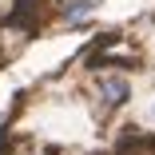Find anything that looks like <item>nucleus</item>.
Segmentation results:
<instances>
[{
    "label": "nucleus",
    "mask_w": 155,
    "mask_h": 155,
    "mask_svg": "<svg viewBox=\"0 0 155 155\" xmlns=\"http://www.w3.org/2000/svg\"><path fill=\"white\" fill-rule=\"evenodd\" d=\"M143 123H151V127H155V96H151L147 107H143Z\"/></svg>",
    "instance_id": "obj_3"
},
{
    "label": "nucleus",
    "mask_w": 155,
    "mask_h": 155,
    "mask_svg": "<svg viewBox=\"0 0 155 155\" xmlns=\"http://www.w3.org/2000/svg\"><path fill=\"white\" fill-rule=\"evenodd\" d=\"M91 100L100 111H123L135 100V80L119 68H100L91 76Z\"/></svg>",
    "instance_id": "obj_1"
},
{
    "label": "nucleus",
    "mask_w": 155,
    "mask_h": 155,
    "mask_svg": "<svg viewBox=\"0 0 155 155\" xmlns=\"http://www.w3.org/2000/svg\"><path fill=\"white\" fill-rule=\"evenodd\" d=\"M100 8H104V0H60V4H56V20L76 32V28H84V24L96 20Z\"/></svg>",
    "instance_id": "obj_2"
}]
</instances>
